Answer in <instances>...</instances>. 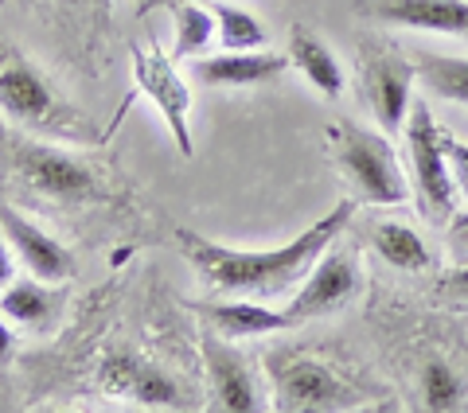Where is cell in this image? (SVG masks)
I'll return each instance as SVG.
<instances>
[{
    "label": "cell",
    "instance_id": "obj_6",
    "mask_svg": "<svg viewBox=\"0 0 468 413\" xmlns=\"http://www.w3.org/2000/svg\"><path fill=\"white\" fill-rule=\"evenodd\" d=\"M270 382L273 406L282 413H335L359 402L356 390L332 366L309 355H292V351L270 355Z\"/></svg>",
    "mask_w": 468,
    "mask_h": 413
},
{
    "label": "cell",
    "instance_id": "obj_16",
    "mask_svg": "<svg viewBox=\"0 0 468 413\" xmlns=\"http://www.w3.org/2000/svg\"><path fill=\"white\" fill-rule=\"evenodd\" d=\"M289 63L297 67L324 98H340L344 94V67H340V58H335V51L328 48L324 39L313 36L309 27H301V24L289 32Z\"/></svg>",
    "mask_w": 468,
    "mask_h": 413
},
{
    "label": "cell",
    "instance_id": "obj_18",
    "mask_svg": "<svg viewBox=\"0 0 468 413\" xmlns=\"http://www.w3.org/2000/svg\"><path fill=\"white\" fill-rule=\"evenodd\" d=\"M172 20H176V39H172V58H196L199 51L211 48V39L218 36L215 27V12L207 0H180L172 5Z\"/></svg>",
    "mask_w": 468,
    "mask_h": 413
},
{
    "label": "cell",
    "instance_id": "obj_7",
    "mask_svg": "<svg viewBox=\"0 0 468 413\" xmlns=\"http://www.w3.org/2000/svg\"><path fill=\"white\" fill-rule=\"evenodd\" d=\"M414 79H418L414 58H406L402 48H394V43H371L359 58L363 98H367L378 129L390 132V137L406 125L410 101H414Z\"/></svg>",
    "mask_w": 468,
    "mask_h": 413
},
{
    "label": "cell",
    "instance_id": "obj_23",
    "mask_svg": "<svg viewBox=\"0 0 468 413\" xmlns=\"http://www.w3.org/2000/svg\"><path fill=\"white\" fill-rule=\"evenodd\" d=\"M437 297L449 304H468V261H461V270H452L437 281Z\"/></svg>",
    "mask_w": 468,
    "mask_h": 413
},
{
    "label": "cell",
    "instance_id": "obj_12",
    "mask_svg": "<svg viewBox=\"0 0 468 413\" xmlns=\"http://www.w3.org/2000/svg\"><path fill=\"white\" fill-rule=\"evenodd\" d=\"M359 265L351 261L347 254H320V261L304 277L301 292L289 301L285 312L292 316V323H304V320H316V316H328V312H340L347 301H356L359 292Z\"/></svg>",
    "mask_w": 468,
    "mask_h": 413
},
{
    "label": "cell",
    "instance_id": "obj_27",
    "mask_svg": "<svg viewBox=\"0 0 468 413\" xmlns=\"http://www.w3.org/2000/svg\"><path fill=\"white\" fill-rule=\"evenodd\" d=\"M8 238H5V230H0V289H5L12 281V254H8Z\"/></svg>",
    "mask_w": 468,
    "mask_h": 413
},
{
    "label": "cell",
    "instance_id": "obj_25",
    "mask_svg": "<svg viewBox=\"0 0 468 413\" xmlns=\"http://www.w3.org/2000/svg\"><path fill=\"white\" fill-rule=\"evenodd\" d=\"M449 246H452V254H457L461 261H468V211L449 218Z\"/></svg>",
    "mask_w": 468,
    "mask_h": 413
},
{
    "label": "cell",
    "instance_id": "obj_9",
    "mask_svg": "<svg viewBox=\"0 0 468 413\" xmlns=\"http://www.w3.org/2000/svg\"><path fill=\"white\" fill-rule=\"evenodd\" d=\"M98 382L110 397H122L129 406L144 409H192V397L184 394V387L172 375H165L156 363H149L137 351L117 347L110 351L98 366Z\"/></svg>",
    "mask_w": 468,
    "mask_h": 413
},
{
    "label": "cell",
    "instance_id": "obj_22",
    "mask_svg": "<svg viewBox=\"0 0 468 413\" xmlns=\"http://www.w3.org/2000/svg\"><path fill=\"white\" fill-rule=\"evenodd\" d=\"M421 402L433 413L461 406V378L452 375L445 359H426V366H421Z\"/></svg>",
    "mask_w": 468,
    "mask_h": 413
},
{
    "label": "cell",
    "instance_id": "obj_21",
    "mask_svg": "<svg viewBox=\"0 0 468 413\" xmlns=\"http://www.w3.org/2000/svg\"><path fill=\"white\" fill-rule=\"evenodd\" d=\"M207 5L215 12V27H218V43H223V51L266 48L270 32L261 27V20H254V12L234 8V5H227V0H207Z\"/></svg>",
    "mask_w": 468,
    "mask_h": 413
},
{
    "label": "cell",
    "instance_id": "obj_5",
    "mask_svg": "<svg viewBox=\"0 0 468 413\" xmlns=\"http://www.w3.org/2000/svg\"><path fill=\"white\" fill-rule=\"evenodd\" d=\"M406 156H410V175H414L410 191H414L421 218L433 227H449V218L457 215V206H452V168L445 156V132L437 129L426 101H410Z\"/></svg>",
    "mask_w": 468,
    "mask_h": 413
},
{
    "label": "cell",
    "instance_id": "obj_28",
    "mask_svg": "<svg viewBox=\"0 0 468 413\" xmlns=\"http://www.w3.org/2000/svg\"><path fill=\"white\" fill-rule=\"evenodd\" d=\"M180 0H137V12H153V8H172Z\"/></svg>",
    "mask_w": 468,
    "mask_h": 413
},
{
    "label": "cell",
    "instance_id": "obj_10",
    "mask_svg": "<svg viewBox=\"0 0 468 413\" xmlns=\"http://www.w3.org/2000/svg\"><path fill=\"white\" fill-rule=\"evenodd\" d=\"M199 355L207 366V409H223V413H258L266 409V397L258 390V378L250 371V363L234 339H223L218 332L203 328L199 332Z\"/></svg>",
    "mask_w": 468,
    "mask_h": 413
},
{
    "label": "cell",
    "instance_id": "obj_26",
    "mask_svg": "<svg viewBox=\"0 0 468 413\" xmlns=\"http://www.w3.org/2000/svg\"><path fill=\"white\" fill-rule=\"evenodd\" d=\"M12 351H16V332H12V320L0 312V363H8Z\"/></svg>",
    "mask_w": 468,
    "mask_h": 413
},
{
    "label": "cell",
    "instance_id": "obj_3",
    "mask_svg": "<svg viewBox=\"0 0 468 413\" xmlns=\"http://www.w3.org/2000/svg\"><path fill=\"white\" fill-rule=\"evenodd\" d=\"M0 175H12L32 196L63 206L106 199V187H101L94 168H86L75 153L55 149L20 125L12 129L8 122H0Z\"/></svg>",
    "mask_w": 468,
    "mask_h": 413
},
{
    "label": "cell",
    "instance_id": "obj_24",
    "mask_svg": "<svg viewBox=\"0 0 468 413\" xmlns=\"http://www.w3.org/2000/svg\"><path fill=\"white\" fill-rule=\"evenodd\" d=\"M445 156H449V168H452V175H457L461 191L468 196V141L445 137Z\"/></svg>",
    "mask_w": 468,
    "mask_h": 413
},
{
    "label": "cell",
    "instance_id": "obj_17",
    "mask_svg": "<svg viewBox=\"0 0 468 413\" xmlns=\"http://www.w3.org/2000/svg\"><path fill=\"white\" fill-rule=\"evenodd\" d=\"M58 308V297L39 277H24V281H8L0 289V312H5L16 328H43Z\"/></svg>",
    "mask_w": 468,
    "mask_h": 413
},
{
    "label": "cell",
    "instance_id": "obj_14",
    "mask_svg": "<svg viewBox=\"0 0 468 413\" xmlns=\"http://www.w3.org/2000/svg\"><path fill=\"white\" fill-rule=\"evenodd\" d=\"M292 63L289 55L277 51H223V55H207L192 63V75L203 86H215V90H230V86H266L277 82Z\"/></svg>",
    "mask_w": 468,
    "mask_h": 413
},
{
    "label": "cell",
    "instance_id": "obj_19",
    "mask_svg": "<svg viewBox=\"0 0 468 413\" xmlns=\"http://www.w3.org/2000/svg\"><path fill=\"white\" fill-rule=\"evenodd\" d=\"M371 246L387 265H394V270H402V273H421L433 265L421 234L402 227V223H378L371 230Z\"/></svg>",
    "mask_w": 468,
    "mask_h": 413
},
{
    "label": "cell",
    "instance_id": "obj_8",
    "mask_svg": "<svg viewBox=\"0 0 468 413\" xmlns=\"http://www.w3.org/2000/svg\"><path fill=\"white\" fill-rule=\"evenodd\" d=\"M133 82L137 90L156 106V113L165 117V125L172 132V144L180 149V156H192V90L176 70V58L168 51H160L156 43H133Z\"/></svg>",
    "mask_w": 468,
    "mask_h": 413
},
{
    "label": "cell",
    "instance_id": "obj_1",
    "mask_svg": "<svg viewBox=\"0 0 468 413\" xmlns=\"http://www.w3.org/2000/svg\"><path fill=\"white\" fill-rule=\"evenodd\" d=\"M351 215H356V203H335L324 218L289 238L285 246L273 249H234L223 242H211L203 234L180 227L176 230V246L187 258V265L199 273L203 285H211L215 292H227V297H250V301H266V297H282L297 281L309 277V270L320 261V254L340 238L351 227Z\"/></svg>",
    "mask_w": 468,
    "mask_h": 413
},
{
    "label": "cell",
    "instance_id": "obj_11",
    "mask_svg": "<svg viewBox=\"0 0 468 413\" xmlns=\"http://www.w3.org/2000/svg\"><path fill=\"white\" fill-rule=\"evenodd\" d=\"M0 230H5L8 246L16 249V258L24 261V270L39 277V281L55 285L75 273V254L58 238H51L43 227H36L27 215H20L16 203H8L5 196H0Z\"/></svg>",
    "mask_w": 468,
    "mask_h": 413
},
{
    "label": "cell",
    "instance_id": "obj_2",
    "mask_svg": "<svg viewBox=\"0 0 468 413\" xmlns=\"http://www.w3.org/2000/svg\"><path fill=\"white\" fill-rule=\"evenodd\" d=\"M0 113L36 137L98 144V125L20 48H0Z\"/></svg>",
    "mask_w": 468,
    "mask_h": 413
},
{
    "label": "cell",
    "instance_id": "obj_15",
    "mask_svg": "<svg viewBox=\"0 0 468 413\" xmlns=\"http://www.w3.org/2000/svg\"><path fill=\"white\" fill-rule=\"evenodd\" d=\"M196 316L203 328L218 332L223 339H254V335H270V332H292L297 323L292 316L277 312V308H266V304H254L250 297L242 301H192Z\"/></svg>",
    "mask_w": 468,
    "mask_h": 413
},
{
    "label": "cell",
    "instance_id": "obj_4",
    "mask_svg": "<svg viewBox=\"0 0 468 413\" xmlns=\"http://www.w3.org/2000/svg\"><path fill=\"white\" fill-rule=\"evenodd\" d=\"M335 144V164L351 180V187L359 191L363 203L375 206H394L410 196V184L402 175V164L394 156L390 141L375 129H363L359 122H335L332 129Z\"/></svg>",
    "mask_w": 468,
    "mask_h": 413
},
{
    "label": "cell",
    "instance_id": "obj_20",
    "mask_svg": "<svg viewBox=\"0 0 468 413\" xmlns=\"http://www.w3.org/2000/svg\"><path fill=\"white\" fill-rule=\"evenodd\" d=\"M414 67H418V79L433 94H441L445 101H457V106H468V58L421 51L414 55Z\"/></svg>",
    "mask_w": 468,
    "mask_h": 413
},
{
    "label": "cell",
    "instance_id": "obj_13",
    "mask_svg": "<svg viewBox=\"0 0 468 413\" xmlns=\"http://www.w3.org/2000/svg\"><path fill=\"white\" fill-rule=\"evenodd\" d=\"M363 20L468 39V0H351Z\"/></svg>",
    "mask_w": 468,
    "mask_h": 413
}]
</instances>
